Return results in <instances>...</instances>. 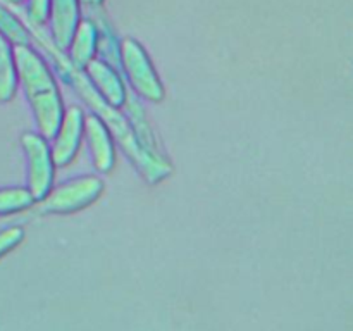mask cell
<instances>
[{
  "instance_id": "7a4b0ae2",
  "label": "cell",
  "mask_w": 353,
  "mask_h": 331,
  "mask_svg": "<svg viewBox=\"0 0 353 331\" xmlns=\"http://www.w3.org/2000/svg\"><path fill=\"white\" fill-rule=\"evenodd\" d=\"M12 54L17 83H23L38 131L47 140L54 138L64 114L57 83L47 62L30 45H14Z\"/></svg>"
},
{
  "instance_id": "2e32d148",
  "label": "cell",
  "mask_w": 353,
  "mask_h": 331,
  "mask_svg": "<svg viewBox=\"0 0 353 331\" xmlns=\"http://www.w3.org/2000/svg\"><path fill=\"white\" fill-rule=\"evenodd\" d=\"M9 2H12V3H19V2H23V0H9Z\"/></svg>"
},
{
  "instance_id": "8992f818",
  "label": "cell",
  "mask_w": 353,
  "mask_h": 331,
  "mask_svg": "<svg viewBox=\"0 0 353 331\" xmlns=\"http://www.w3.org/2000/svg\"><path fill=\"white\" fill-rule=\"evenodd\" d=\"M83 121H85V114L76 106L69 107L62 114L61 124L54 134V145L50 150L55 168H64V166L71 164L72 159L78 154L83 137Z\"/></svg>"
},
{
  "instance_id": "7c38bea8",
  "label": "cell",
  "mask_w": 353,
  "mask_h": 331,
  "mask_svg": "<svg viewBox=\"0 0 353 331\" xmlns=\"http://www.w3.org/2000/svg\"><path fill=\"white\" fill-rule=\"evenodd\" d=\"M33 197L30 190L23 186H7L0 188V216L19 212L33 205Z\"/></svg>"
},
{
  "instance_id": "ba28073f",
  "label": "cell",
  "mask_w": 353,
  "mask_h": 331,
  "mask_svg": "<svg viewBox=\"0 0 353 331\" xmlns=\"http://www.w3.org/2000/svg\"><path fill=\"white\" fill-rule=\"evenodd\" d=\"M83 134L88 141L90 155H92L93 168L99 172H110L116 164V150L109 130L105 128L103 121L99 116L85 117L83 121Z\"/></svg>"
},
{
  "instance_id": "5bb4252c",
  "label": "cell",
  "mask_w": 353,
  "mask_h": 331,
  "mask_svg": "<svg viewBox=\"0 0 353 331\" xmlns=\"http://www.w3.org/2000/svg\"><path fill=\"white\" fill-rule=\"evenodd\" d=\"M24 230L21 226H9L0 231V257L9 254L14 247L23 241Z\"/></svg>"
},
{
  "instance_id": "8fae6325",
  "label": "cell",
  "mask_w": 353,
  "mask_h": 331,
  "mask_svg": "<svg viewBox=\"0 0 353 331\" xmlns=\"http://www.w3.org/2000/svg\"><path fill=\"white\" fill-rule=\"evenodd\" d=\"M17 92V74L12 45L0 33V103H7Z\"/></svg>"
},
{
  "instance_id": "4fadbf2b",
  "label": "cell",
  "mask_w": 353,
  "mask_h": 331,
  "mask_svg": "<svg viewBox=\"0 0 353 331\" xmlns=\"http://www.w3.org/2000/svg\"><path fill=\"white\" fill-rule=\"evenodd\" d=\"M0 33L9 40L10 45H30V34L21 21L3 6H0Z\"/></svg>"
},
{
  "instance_id": "52a82bcc",
  "label": "cell",
  "mask_w": 353,
  "mask_h": 331,
  "mask_svg": "<svg viewBox=\"0 0 353 331\" xmlns=\"http://www.w3.org/2000/svg\"><path fill=\"white\" fill-rule=\"evenodd\" d=\"M83 69H85V76L92 83L93 88L97 90V93L109 106L119 109L126 102V88H124L123 78H121L116 68L109 66L102 59L93 57L92 61L86 62Z\"/></svg>"
},
{
  "instance_id": "6da1fadb",
  "label": "cell",
  "mask_w": 353,
  "mask_h": 331,
  "mask_svg": "<svg viewBox=\"0 0 353 331\" xmlns=\"http://www.w3.org/2000/svg\"><path fill=\"white\" fill-rule=\"evenodd\" d=\"M54 57L57 61V66L61 68L62 76H65L72 88L76 90L83 102L95 110V116H99L103 121L105 128L109 130L110 137L116 138L119 141L121 148H123L124 155L130 159L138 169L141 176L147 179L148 183H159L172 172V166L168 159L162 157L159 152L152 150L150 147L140 140L137 133V128L130 124V121L116 109V107L109 106L102 97L97 93L92 83L85 76V72L79 68H76L69 59L61 55V52H54Z\"/></svg>"
},
{
  "instance_id": "9c48e42d",
  "label": "cell",
  "mask_w": 353,
  "mask_h": 331,
  "mask_svg": "<svg viewBox=\"0 0 353 331\" xmlns=\"http://www.w3.org/2000/svg\"><path fill=\"white\" fill-rule=\"evenodd\" d=\"M48 19L55 45L64 50L71 43L72 33L79 23V0H50Z\"/></svg>"
},
{
  "instance_id": "5b68a950",
  "label": "cell",
  "mask_w": 353,
  "mask_h": 331,
  "mask_svg": "<svg viewBox=\"0 0 353 331\" xmlns=\"http://www.w3.org/2000/svg\"><path fill=\"white\" fill-rule=\"evenodd\" d=\"M21 145L28 159V190L33 200L40 202L52 190L54 183V161H52L50 147L47 138L40 133H24L21 137Z\"/></svg>"
},
{
  "instance_id": "9a60e30c",
  "label": "cell",
  "mask_w": 353,
  "mask_h": 331,
  "mask_svg": "<svg viewBox=\"0 0 353 331\" xmlns=\"http://www.w3.org/2000/svg\"><path fill=\"white\" fill-rule=\"evenodd\" d=\"M48 10H50V0H30L28 14L33 24H45L48 21Z\"/></svg>"
},
{
  "instance_id": "30bf717a",
  "label": "cell",
  "mask_w": 353,
  "mask_h": 331,
  "mask_svg": "<svg viewBox=\"0 0 353 331\" xmlns=\"http://www.w3.org/2000/svg\"><path fill=\"white\" fill-rule=\"evenodd\" d=\"M97 40H99V30L90 19H79L74 33H72L71 43H69V61L76 68L83 69L86 62L92 61L97 54Z\"/></svg>"
},
{
  "instance_id": "277c9868",
  "label": "cell",
  "mask_w": 353,
  "mask_h": 331,
  "mask_svg": "<svg viewBox=\"0 0 353 331\" xmlns=\"http://www.w3.org/2000/svg\"><path fill=\"white\" fill-rule=\"evenodd\" d=\"M103 192V181L97 176H79L55 186L40 200L43 214H71L95 202Z\"/></svg>"
},
{
  "instance_id": "3957f363",
  "label": "cell",
  "mask_w": 353,
  "mask_h": 331,
  "mask_svg": "<svg viewBox=\"0 0 353 331\" xmlns=\"http://www.w3.org/2000/svg\"><path fill=\"white\" fill-rule=\"evenodd\" d=\"M119 61L138 95L150 102H161L164 99V86H162L161 78L152 66L145 48L137 40L124 38L121 41Z\"/></svg>"
}]
</instances>
